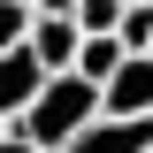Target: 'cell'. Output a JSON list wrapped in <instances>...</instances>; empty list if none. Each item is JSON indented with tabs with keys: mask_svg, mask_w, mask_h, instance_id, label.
I'll list each match as a JSON object with an SVG mask.
<instances>
[{
	"mask_svg": "<svg viewBox=\"0 0 153 153\" xmlns=\"http://www.w3.org/2000/svg\"><path fill=\"white\" fill-rule=\"evenodd\" d=\"M115 38H123L130 54H146V46H153V0H146V8H130V16H123V31H115Z\"/></svg>",
	"mask_w": 153,
	"mask_h": 153,
	"instance_id": "obj_9",
	"label": "cell"
},
{
	"mask_svg": "<svg viewBox=\"0 0 153 153\" xmlns=\"http://www.w3.org/2000/svg\"><path fill=\"white\" fill-rule=\"evenodd\" d=\"M100 115H107V100H100V84L92 76H76V69H61V76H46V92L23 107V123L16 130L31 138V146H46V153H61L76 130H92Z\"/></svg>",
	"mask_w": 153,
	"mask_h": 153,
	"instance_id": "obj_1",
	"label": "cell"
},
{
	"mask_svg": "<svg viewBox=\"0 0 153 153\" xmlns=\"http://www.w3.org/2000/svg\"><path fill=\"white\" fill-rule=\"evenodd\" d=\"M123 61H130V46H123L115 31H84V46H76V76H92V84H107V76L123 69Z\"/></svg>",
	"mask_w": 153,
	"mask_h": 153,
	"instance_id": "obj_6",
	"label": "cell"
},
{
	"mask_svg": "<svg viewBox=\"0 0 153 153\" xmlns=\"http://www.w3.org/2000/svg\"><path fill=\"white\" fill-rule=\"evenodd\" d=\"M123 8H146V0H123Z\"/></svg>",
	"mask_w": 153,
	"mask_h": 153,
	"instance_id": "obj_12",
	"label": "cell"
},
{
	"mask_svg": "<svg viewBox=\"0 0 153 153\" xmlns=\"http://www.w3.org/2000/svg\"><path fill=\"white\" fill-rule=\"evenodd\" d=\"M46 76H54V69H46L31 46H8V54H0V123H8V130H16L23 107L46 92Z\"/></svg>",
	"mask_w": 153,
	"mask_h": 153,
	"instance_id": "obj_2",
	"label": "cell"
},
{
	"mask_svg": "<svg viewBox=\"0 0 153 153\" xmlns=\"http://www.w3.org/2000/svg\"><path fill=\"white\" fill-rule=\"evenodd\" d=\"M61 153H153V115H146V123H115V115H100L92 130H76Z\"/></svg>",
	"mask_w": 153,
	"mask_h": 153,
	"instance_id": "obj_4",
	"label": "cell"
},
{
	"mask_svg": "<svg viewBox=\"0 0 153 153\" xmlns=\"http://www.w3.org/2000/svg\"><path fill=\"white\" fill-rule=\"evenodd\" d=\"M76 46H84V31H76V16H38V31H31V54L46 61V69H76Z\"/></svg>",
	"mask_w": 153,
	"mask_h": 153,
	"instance_id": "obj_5",
	"label": "cell"
},
{
	"mask_svg": "<svg viewBox=\"0 0 153 153\" xmlns=\"http://www.w3.org/2000/svg\"><path fill=\"white\" fill-rule=\"evenodd\" d=\"M123 16H130L123 0H84L76 8V31H123Z\"/></svg>",
	"mask_w": 153,
	"mask_h": 153,
	"instance_id": "obj_8",
	"label": "cell"
},
{
	"mask_svg": "<svg viewBox=\"0 0 153 153\" xmlns=\"http://www.w3.org/2000/svg\"><path fill=\"white\" fill-rule=\"evenodd\" d=\"M100 100H107L115 123H146V115H153V54H130L107 84H100Z\"/></svg>",
	"mask_w": 153,
	"mask_h": 153,
	"instance_id": "obj_3",
	"label": "cell"
},
{
	"mask_svg": "<svg viewBox=\"0 0 153 153\" xmlns=\"http://www.w3.org/2000/svg\"><path fill=\"white\" fill-rule=\"evenodd\" d=\"M0 153H46V146H31L23 130H8V138H0Z\"/></svg>",
	"mask_w": 153,
	"mask_h": 153,
	"instance_id": "obj_11",
	"label": "cell"
},
{
	"mask_svg": "<svg viewBox=\"0 0 153 153\" xmlns=\"http://www.w3.org/2000/svg\"><path fill=\"white\" fill-rule=\"evenodd\" d=\"M31 31H38L31 0H0V54H8V46H31Z\"/></svg>",
	"mask_w": 153,
	"mask_h": 153,
	"instance_id": "obj_7",
	"label": "cell"
},
{
	"mask_svg": "<svg viewBox=\"0 0 153 153\" xmlns=\"http://www.w3.org/2000/svg\"><path fill=\"white\" fill-rule=\"evenodd\" d=\"M38 16H76V8H84V0H31Z\"/></svg>",
	"mask_w": 153,
	"mask_h": 153,
	"instance_id": "obj_10",
	"label": "cell"
},
{
	"mask_svg": "<svg viewBox=\"0 0 153 153\" xmlns=\"http://www.w3.org/2000/svg\"><path fill=\"white\" fill-rule=\"evenodd\" d=\"M146 54H153V46H146Z\"/></svg>",
	"mask_w": 153,
	"mask_h": 153,
	"instance_id": "obj_13",
	"label": "cell"
}]
</instances>
